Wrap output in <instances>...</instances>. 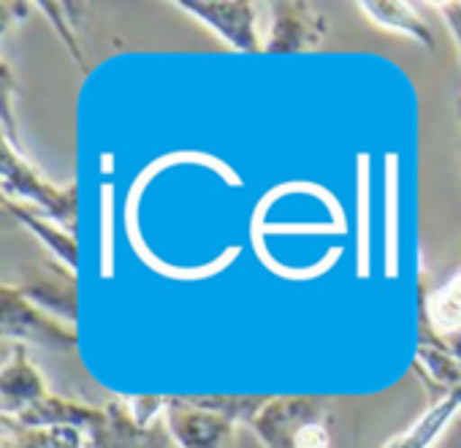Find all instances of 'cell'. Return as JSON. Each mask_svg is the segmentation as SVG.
<instances>
[{"label": "cell", "mask_w": 461, "mask_h": 448, "mask_svg": "<svg viewBox=\"0 0 461 448\" xmlns=\"http://www.w3.org/2000/svg\"><path fill=\"white\" fill-rule=\"evenodd\" d=\"M250 429L264 448H331L334 405L326 397H269Z\"/></svg>", "instance_id": "6da1fadb"}, {"label": "cell", "mask_w": 461, "mask_h": 448, "mask_svg": "<svg viewBox=\"0 0 461 448\" xmlns=\"http://www.w3.org/2000/svg\"><path fill=\"white\" fill-rule=\"evenodd\" d=\"M0 187H4V198L25 204L52 220H58L60 226H68L71 232L77 229L79 217V193L77 182L68 185H55L50 182L12 142L4 136V155H0Z\"/></svg>", "instance_id": "7a4b0ae2"}, {"label": "cell", "mask_w": 461, "mask_h": 448, "mask_svg": "<svg viewBox=\"0 0 461 448\" xmlns=\"http://www.w3.org/2000/svg\"><path fill=\"white\" fill-rule=\"evenodd\" d=\"M0 334L9 343H36L52 351H77V329L33 305L17 286H0Z\"/></svg>", "instance_id": "3957f363"}, {"label": "cell", "mask_w": 461, "mask_h": 448, "mask_svg": "<svg viewBox=\"0 0 461 448\" xmlns=\"http://www.w3.org/2000/svg\"><path fill=\"white\" fill-rule=\"evenodd\" d=\"M174 6L203 23L230 50L264 52V39L258 31V4H250V0H176Z\"/></svg>", "instance_id": "277c9868"}, {"label": "cell", "mask_w": 461, "mask_h": 448, "mask_svg": "<svg viewBox=\"0 0 461 448\" xmlns=\"http://www.w3.org/2000/svg\"><path fill=\"white\" fill-rule=\"evenodd\" d=\"M329 36V20L312 4H269V28L264 39V52L291 55L315 52Z\"/></svg>", "instance_id": "5b68a950"}, {"label": "cell", "mask_w": 461, "mask_h": 448, "mask_svg": "<svg viewBox=\"0 0 461 448\" xmlns=\"http://www.w3.org/2000/svg\"><path fill=\"white\" fill-rule=\"evenodd\" d=\"M163 424L176 448H228L237 432L234 421L195 405L190 397H168Z\"/></svg>", "instance_id": "8992f818"}, {"label": "cell", "mask_w": 461, "mask_h": 448, "mask_svg": "<svg viewBox=\"0 0 461 448\" xmlns=\"http://www.w3.org/2000/svg\"><path fill=\"white\" fill-rule=\"evenodd\" d=\"M50 394L52 391L47 389L39 367L31 361L25 343H12L9 356L0 367V413L17 418Z\"/></svg>", "instance_id": "52a82bcc"}, {"label": "cell", "mask_w": 461, "mask_h": 448, "mask_svg": "<svg viewBox=\"0 0 461 448\" xmlns=\"http://www.w3.org/2000/svg\"><path fill=\"white\" fill-rule=\"evenodd\" d=\"M20 426H31V429H41V426H74L79 432H85L87 437H95L104 424H106V410L104 407H93L77 399H66L58 394L44 397L39 405H33L31 410H25L23 416L12 418Z\"/></svg>", "instance_id": "ba28073f"}, {"label": "cell", "mask_w": 461, "mask_h": 448, "mask_svg": "<svg viewBox=\"0 0 461 448\" xmlns=\"http://www.w3.org/2000/svg\"><path fill=\"white\" fill-rule=\"evenodd\" d=\"M415 367L420 378L429 383V389L437 394V399L461 391V361H456L442 337L431 329L426 315L420 313V326H418V348H415Z\"/></svg>", "instance_id": "9c48e42d"}, {"label": "cell", "mask_w": 461, "mask_h": 448, "mask_svg": "<svg viewBox=\"0 0 461 448\" xmlns=\"http://www.w3.org/2000/svg\"><path fill=\"white\" fill-rule=\"evenodd\" d=\"M4 206H6V212L20 223L23 229H28L50 251V256L63 270H68L71 275H77V267H79V245H77V237H74L71 229L60 226L58 220H52V217H47V215H41V212H36V209H31L25 204H17V201L4 198Z\"/></svg>", "instance_id": "30bf717a"}, {"label": "cell", "mask_w": 461, "mask_h": 448, "mask_svg": "<svg viewBox=\"0 0 461 448\" xmlns=\"http://www.w3.org/2000/svg\"><path fill=\"white\" fill-rule=\"evenodd\" d=\"M104 410H106V424L95 434L104 448H168L171 437L166 432V424L160 421L149 429L139 426L122 397L109 399Z\"/></svg>", "instance_id": "8fae6325"}, {"label": "cell", "mask_w": 461, "mask_h": 448, "mask_svg": "<svg viewBox=\"0 0 461 448\" xmlns=\"http://www.w3.org/2000/svg\"><path fill=\"white\" fill-rule=\"evenodd\" d=\"M17 288L58 321H66L71 326L77 324V275H71L68 270H50Z\"/></svg>", "instance_id": "7c38bea8"}, {"label": "cell", "mask_w": 461, "mask_h": 448, "mask_svg": "<svg viewBox=\"0 0 461 448\" xmlns=\"http://www.w3.org/2000/svg\"><path fill=\"white\" fill-rule=\"evenodd\" d=\"M358 9L383 31L399 33L404 39H412L423 50H434V33L431 28L418 17L412 4H402V0H361Z\"/></svg>", "instance_id": "4fadbf2b"}, {"label": "cell", "mask_w": 461, "mask_h": 448, "mask_svg": "<svg viewBox=\"0 0 461 448\" xmlns=\"http://www.w3.org/2000/svg\"><path fill=\"white\" fill-rule=\"evenodd\" d=\"M456 413H461V391L434 399L431 407L423 416H418L415 424H410L404 432L391 437L385 448H431L442 437L447 424L456 418Z\"/></svg>", "instance_id": "5bb4252c"}, {"label": "cell", "mask_w": 461, "mask_h": 448, "mask_svg": "<svg viewBox=\"0 0 461 448\" xmlns=\"http://www.w3.org/2000/svg\"><path fill=\"white\" fill-rule=\"evenodd\" d=\"M90 437L74 426H20L4 416V448H87Z\"/></svg>", "instance_id": "9a60e30c"}, {"label": "cell", "mask_w": 461, "mask_h": 448, "mask_svg": "<svg viewBox=\"0 0 461 448\" xmlns=\"http://www.w3.org/2000/svg\"><path fill=\"white\" fill-rule=\"evenodd\" d=\"M420 313L439 337H447L461 329V267L437 291H420Z\"/></svg>", "instance_id": "2e32d148"}, {"label": "cell", "mask_w": 461, "mask_h": 448, "mask_svg": "<svg viewBox=\"0 0 461 448\" xmlns=\"http://www.w3.org/2000/svg\"><path fill=\"white\" fill-rule=\"evenodd\" d=\"M39 6H41V12L52 20L58 36H60L63 44L68 47V52H71V58L77 60V66H79L82 71H87V63H85V58H82V50H79V44H77V39H74V33L68 31V23H66V14H68L66 4H39Z\"/></svg>", "instance_id": "e0dca14e"}, {"label": "cell", "mask_w": 461, "mask_h": 448, "mask_svg": "<svg viewBox=\"0 0 461 448\" xmlns=\"http://www.w3.org/2000/svg\"><path fill=\"white\" fill-rule=\"evenodd\" d=\"M437 14L445 20L450 36L456 39V47H458V58H461V0L458 4H434Z\"/></svg>", "instance_id": "ac0fdd59"}, {"label": "cell", "mask_w": 461, "mask_h": 448, "mask_svg": "<svg viewBox=\"0 0 461 448\" xmlns=\"http://www.w3.org/2000/svg\"><path fill=\"white\" fill-rule=\"evenodd\" d=\"M442 343H445L447 353H450L456 361H461V329L453 332V334H447V337H442Z\"/></svg>", "instance_id": "d6986e66"}, {"label": "cell", "mask_w": 461, "mask_h": 448, "mask_svg": "<svg viewBox=\"0 0 461 448\" xmlns=\"http://www.w3.org/2000/svg\"><path fill=\"white\" fill-rule=\"evenodd\" d=\"M458 128H461V104H458Z\"/></svg>", "instance_id": "ffe728a7"}]
</instances>
